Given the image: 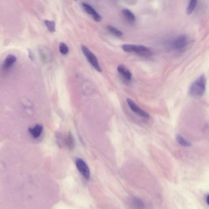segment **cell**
Listing matches in <instances>:
<instances>
[{"label":"cell","instance_id":"cell-17","mask_svg":"<svg viewBox=\"0 0 209 209\" xmlns=\"http://www.w3.org/2000/svg\"><path fill=\"white\" fill-rule=\"evenodd\" d=\"M59 50L60 52L63 55H65L68 54L69 49L68 46L64 42H60L59 44Z\"/></svg>","mask_w":209,"mask_h":209},{"label":"cell","instance_id":"cell-1","mask_svg":"<svg viewBox=\"0 0 209 209\" xmlns=\"http://www.w3.org/2000/svg\"><path fill=\"white\" fill-rule=\"evenodd\" d=\"M206 79L204 74H201L196 80L193 81L189 87V94L191 96H201L204 94L206 91Z\"/></svg>","mask_w":209,"mask_h":209},{"label":"cell","instance_id":"cell-14","mask_svg":"<svg viewBox=\"0 0 209 209\" xmlns=\"http://www.w3.org/2000/svg\"><path fill=\"white\" fill-rule=\"evenodd\" d=\"M107 29H108V31L115 37H120L123 35V33L121 30L113 26H108Z\"/></svg>","mask_w":209,"mask_h":209},{"label":"cell","instance_id":"cell-3","mask_svg":"<svg viewBox=\"0 0 209 209\" xmlns=\"http://www.w3.org/2000/svg\"><path fill=\"white\" fill-rule=\"evenodd\" d=\"M81 48L84 55L86 56L90 64L97 71L101 72V69L99 66V61L96 57L86 46H82Z\"/></svg>","mask_w":209,"mask_h":209},{"label":"cell","instance_id":"cell-10","mask_svg":"<svg viewBox=\"0 0 209 209\" xmlns=\"http://www.w3.org/2000/svg\"><path fill=\"white\" fill-rule=\"evenodd\" d=\"M16 58L13 55H9L6 57L3 63V68L5 69H7L10 68L13 64L16 61Z\"/></svg>","mask_w":209,"mask_h":209},{"label":"cell","instance_id":"cell-18","mask_svg":"<svg viewBox=\"0 0 209 209\" xmlns=\"http://www.w3.org/2000/svg\"><path fill=\"white\" fill-rule=\"evenodd\" d=\"M67 144L68 147L70 149H72L74 147V141L73 140V137L71 134L69 133L68 135L67 139Z\"/></svg>","mask_w":209,"mask_h":209},{"label":"cell","instance_id":"cell-15","mask_svg":"<svg viewBox=\"0 0 209 209\" xmlns=\"http://www.w3.org/2000/svg\"><path fill=\"white\" fill-rule=\"evenodd\" d=\"M44 22L49 32L54 33L56 31V23L55 21L46 20H45Z\"/></svg>","mask_w":209,"mask_h":209},{"label":"cell","instance_id":"cell-19","mask_svg":"<svg viewBox=\"0 0 209 209\" xmlns=\"http://www.w3.org/2000/svg\"><path fill=\"white\" fill-rule=\"evenodd\" d=\"M206 203L207 204V205L209 206V195L207 194L206 196Z\"/></svg>","mask_w":209,"mask_h":209},{"label":"cell","instance_id":"cell-13","mask_svg":"<svg viewBox=\"0 0 209 209\" xmlns=\"http://www.w3.org/2000/svg\"><path fill=\"white\" fill-rule=\"evenodd\" d=\"M176 141H177L178 144L181 145L182 146L184 147H190L192 146V143L187 140L185 138H184L180 135H177L176 136Z\"/></svg>","mask_w":209,"mask_h":209},{"label":"cell","instance_id":"cell-12","mask_svg":"<svg viewBox=\"0 0 209 209\" xmlns=\"http://www.w3.org/2000/svg\"><path fill=\"white\" fill-rule=\"evenodd\" d=\"M131 202L133 207L135 208H144L145 205L142 200L137 197L131 198Z\"/></svg>","mask_w":209,"mask_h":209},{"label":"cell","instance_id":"cell-7","mask_svg":"<svg viewBox=\"0 0 209 209\" xmlns=\"http://www.w3.org/2000/svg\"><path fill=\"white\" fill-rule=\"evenodd\" d=\"M82 7L84 10L86 11L87 13L89 15H91L93 18L94 20L97 22H100L102 21V17L98 12L95 10V9L93 8L91 6L88 4L82 3Z\"/></svg>","mask_w":209,"mask_h":209},{"label":"cell","instance_id":"cell-2","mask_svg":"<svg viewBox=\"0 0 209 209\" xmlns=\"http://www.w3.org/2000/svg\"><path fill=\"white\" fill-rule=\"evenodd\" d=\"M122 48L126 52H135L142 56H148L151 54L150 50L148 47L141 45L124 44L122 45Z\"/></svg>","mask_w":209,"mask_h":209},{"label":"cell","instance_id":"cell-8","mask_svg":"<svg viewBox=\"0 0 209 209\" xmlns=\"http://www.w3.org/2000/svg\"><path fill=\"white\" fill-rule=\"evenodd\" d=\"M117 70L118 73L122 76L124 78H125L126 81H130L132 78V75L131 72L125 68L123 65H120L118 66L117 68Z\"/></svg>","mask_w":209,"mask_h":209},{"label":"cell","instance_id":"cell-5","mask_svg":"<svg viewBox=\"0 0 209 209\" xmlns=\"http://www.w3.org/2000/svg\"><path fill=\"white\" fill-rule=\"evenodd\" d=\"M76 164L78 171L84 177L88 179L90 176V170L86 162L81 158H77L76 161Z\"/></svg>","mask_w":209,"mask_h":209},{"label":"cell","instance_id":"cell-4","mask_svg":"<svg viewBox=\"0 0 209 209\" xmlns=\"http://www.w3.org/2000/svg\"><path fill=\"white\" fill-rule=\"evenodd\" d=\"M188 43V37L185 35L183 34L178 36L171 43V46L175 50H180L185 48Z\"/></svg>","mask_w":209,"mask_h":209},{"label":"cell","instance_id":"cell-6","mask_svg":"<svg viewBox=\"0 0 209 209\" xmlns=\"http://www.w3.org/2000/svg\"><path fill=\"white\" fill-rule=\"evenodd\" d=\"M127 102L130 109L134 113H136V114L143 118H149L150 117L149 115L147 112L142 110L138 107V106L137 105V104L133 101L132 99L128 98L127 99Z\"/></svg>","mask_w":209,"mask_h":209},{"label":"cell","instance_id":"cell-16","mask_svg":"<svg viewBox=\"0 0 209 209\" xmlns=\"http://www.w3.org/2000/svg\"><path fill=\"white\" fill-rule=\"evenodd\" d=\"M197 0H190L189 5L187 9V14L188 15H191L197 6Z\"/></svg>","mask_w":209,"mask_h":209},{"label":"cell","instance_id":"cell-20","mask_svg":"<svg viewBox=\"0 0 209 209\" xmlns=\"http://www.w3.org/2000/svg\"><path fill=\"white\" fill-rule=\"evenodd\" d=\"M74 1H77V0H74Z\"/></svg>","mask_w":209,"mask_h":209},{"label":"cell","instance_id":"cell-9","mask_svg":"<svg viewBox=\"0 0 209 209\" xmlns=\"http://www.w3.org/2000/svg\"><path fill=\"white\" fill-rule=\"evenodd\" d=\"M122 15L130 23H134L136 20V17L131 11L127 9H124L122 11Z\"/></svg>","mask_w":209,"mask_h":209},{"label":"cell","instance_id":"cell-11","mask_svg":"<svg viewBox=\"0 0 209 209\" xmlns=\"http://www.w3.org/2000/svg\"><path fill=\"white\" fill-rule=\"evenodd\" d=\"M43 127L40 125H36L33 128L29 129V131L33 137L38 138L40 136Z\"/></svg>","mask_w":209,"mask_h":209}]
</instances>
